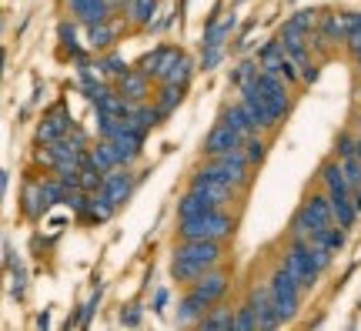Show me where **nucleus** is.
<instances>
[{"instance_id":"10","label":"nucleus","mask_w":361,"mask_h":331,"mask_svg":"<svg viewBox=\"0 0 361 331\" xmlns=\"http://www.w3.org/2000/svg\"><path fill=\"white\" fill-rule=\"evenodd\" d=\"M261 88L268 94L271 107L278 111V117L288 114V107H291V94H288V80L281 74H274V71H261Z\"/></svg>"},{"instance_id":"8","label":"nucleus","mask_w":361,"mask_h":331,"mask_svg":"<svg viewBox=\"0 0 361 331\" xmlns=\"http://www.w3.org/2000/svg\"><path fill=\"white\" fill-rule=\"evenodd\" d=\"M228 284H231L228 271H221V267L214 265V267H207V271H204V275H201L197 281H191V291H197L201 298H207V301L214 305V301H221V298H224Z\"/></svg>"},{"instance_id":"44","label":"nucleus","mask_w":361,"mask_h":331,"mask_svg":"<svg viewBox=\"0 0 361 331\" xmlns=\"http://www.w3.org/2000/svg\"><path fill=\"white\" fill-rule=\"evenodd\" d=\"M351 198H355V207H358V211H361V184H358V188H355V191H351Z\"/></svg>"},{"instance_id":"6","label":"nucleus","mask_w":361,"mask_h":331,"mask_svg":"<svg viewBox=\"0 0 361 331\" xmlns=\"http://www.w3.org/2000/svg\"><path fill=\"white\" fill-rule=\"evenodd\" d=\"M284 267H288V271L301 281V288H305V291H311V288L318 284V275H322V271H318V265L308 258V251H305V244H301V241H295L288 251H284Z\"/></svg>"},{"instance_id":"34","label":"nucleus","mask_w":361,"mask_h":331,"mask_svg":"<svg viewBox=\"0 0 361 331\" xmlns=\"http://www.w3.org/2000/svg\"><path fill=\"white\" fill-rule=\"evenodd\" d=\"M291 238H295V241H311V238H314V224L308 221L305 211H298L295 221H291Z\"/></svg>"},{"instance_id":"41","label":"nucleus","mask_w":361,"mask_h":331,"mask_svg":"<svg viewBox=\"0 0 361 331\" xmlns=\"http://www.w3.org/2000/svg\"><path fill=\"white\" fill-rule=\"evenodd\" d=\"M351 154H358V140L351 134H341L338 138V157H351Z\"/></svg>"},{"instance_id":"23","label":"nucleus","mask_w":361,"mask_h":331,"mask_svg":"<svg viewBox=\"0 0 361 331\" xmlns=\"http://www.w3.org/2000/svg\"><path fill=\"white\" fill-rule=\"evenodd\" d=\"M117 207H121V204L114 201V198H111V194L104 191H94L90 194V207H87V217H94V221H107V217L114 215Z\"/></svg>"},{"instance_id":"39","label":"nucleus","mask_w":361,"mask_h":331,"mask_svg":"<svg viewBox=\"0 0 361 331\" xmlns=\"http://www.w3.org/2000/svg\"><path fill=\"white\" fill-rule=\"evenodd\" d=\"M288 24H295L298 30H305V34H311V27L318 24V17H314V11H298L295 17L288 20Z\"/></svg>"},{"instance_id":"11","label":"nucleus","mask_w":361,"mask_h":331,"mask_svg":"<svg viewBox=\"0 0 361 331\" xmlns=\"http://www.w3.org/2000/svg\"><path fill=\"white\" fill-rule=\"evenodd\" d=\"M104 191L111 194L117 204L128 201L130 191H134V174H130V167H124V164L111 167V171L104 174Z\"/></svg>"},{"instance_id":"25","label":"nucleus","mask_w":361,"mask_h":331,"mask_svg":"<svg viewBox=\"0 0 361 331\" xmlns=\"http://www.w3.org/2000/svg\"><path fill=\"white\" fill-rule=\"evenodd\" d=\"M351 30V13H328L322 24V34L328 40H345Z\"/></svg>"},{"instance_id":"42","label":"nucleus","mask_w":361,"mask_h":331,"mask_svg":"<svg viewBox=\"0 0 361 331\" xmlns=\"http://www.w3.org/2000/svg\"><path fill=\"white\" fill-rule=\"evenodd\" d=\"M218 61H221V47H204V71H211Z\"/></svg>"},{"instance_id":"45","label":"nucleus","mask_w":361,"mask_h":331,"mask_svg":"<svg viewBox=\"0 0 361 331\" xmlns=\"http://www.w3.org/2000/svg\"><path fill=\"white\" fill-rule=\"evenodd\" d=\"M358 138H361V117H358Z\"/></svg>"},{"instance_id":"27","label":"nucleus","mask_w":361,"mask_h":331,"mask_svg":"<svg viewBox=\"0 0 361 331\" xmlns=\"http://www.w3.org/2000/svg\"><path fill=\"white\" fill-rule=\"evenodd\" d=\"M211 207L214 204L207 201V198H201L197 191H188L178 201V217H197V215H204V211H211Z\"/></svg>"},{"instance_id":"31","label":"nucleus","mask_w":361,"mask_h":331,"mask_svg":"<svg viewBox=\"0 0 361 331\" xmlns=\"http://www.w3.org/2000/svg\"><path fill=\"white\" fill-rule=\"evenodd\" d=\"M241 148H245V154H247V161H251V164H261V161H264V154H268V140L261 138V131H255V134H247V138L241 140Z\"/></svg>"},{"instance_id":"30","label":"nucleus","mask_w":361,"mask_h":331,"mask_svg":"<svg viewBox=\"0 0 361 331\" xmlns=\"http://www.w3.org/2000/svg\"><path fill=\"white\" fill-rule=\"evenodd\" d=\"M311 241L324 244V248H331V251H338L341 244H345V231H341V224H324V228H314V238Z\"/></svg>"},{"instance_id":"1","label":"nucleus","mask_w":361,"mask_h":331,"mask_svg":"<svg viewBox=\"0 0 361 331\" xmlns=\"http://www.w3.org/2000/svg\"><path fill=\"white\" fill-rule=\"evenodd\" d=\"M234 224L238 221L224 207H211V211H204L197 217H180L178 234L180 238H214V241H224V238L234 234Z\"/></svg>"},{"instance_id":"21","label":"nucleus","mask_w":361,"mask_h":331,"mask_svg":"<svg viewBox=\"0 0 361 331\" xmlns=\"http://www.w3.org/2000/svg\"><path fill=\"white\" fill-rule=\"evenodd\" d=\"M87 164L101 167V171H111V167H117V151H114V140L101 138V144L97 148H90L87 151ZM84 164V167H87Z\"/></svg>"},{"instance_id":"38","label":"nucleus","mask_w":361,"mask_h":331,"mask_svg":"<svg viewBox=\"0 0 361 331\" xmlns=\"http://www.w3.org/2000/svg\"><path fill=\"white\" fill-rule=\"evenodd\" d=\"M341 164H345V174H348L351 188H358V184H361V154H351V157H341Z\"/></svg>"},{"instance_id":"13","label":"nucleus","mask_w":361,"mask_h":331,"mask_svg":"<svg viewBox=\"0 0 361 331\" xmlns=\"http://www.w3.org/2000/svg\"><path fill=\"white\" fill-rule=\"evenodd\" d=\"M301 211L308 215V221L314 224V228H324V224H338V221H335V211H331V198H328V194H311Z\"/></svg>"},{"instance_id":"22","label":"nucleus","mask_w":361,"mask_h":331,"mask_svg":"<svg viewBox=\"0 0 361 331\" xmlns=\"http://www.w3.org/2000/svg\"><path fill=\"white\" fill-rule=\"evenodd\" d=\"M207 271V265H201V261H191V258H174L171 261V278L174 281H184V284H191V281H197L201 275Z\"/></svg>"},{"instance_id":"24","label":"nucleus","mask_w":361,"mask_h":331,"mask_svg":"<svg viewBox=\"0 0 361 331\" xmlns=\"http://www.w3.org/2000/svg\"><path fill=\"white\" fill-rule=\"evenodd\" d=\"M114 37H117V27L107 24V20L87 27V47H94V51H107L114 44Z\"/></svg>"},{"instance_id":"3","label":"nucleus","mask_w":361,"mask_h":331,"mask_svg":"<svg viewBox=\"0 0 361 331\" xmlns=\"http://www.w3.org/2000/svg\"><path fill=\"white\" fill-rule=\"evenodd\" d=\"M211 171L218 174L221 181H228L231 188H238V191H245L247 184H251V161H247L245 148H234V151L228 154H218V157H211Z\"/></svg>"},{"instance_id":"2","label":"nucleus","mask_w":361,"mask_h":331,"mask_svg":"<svg viewBox=\"0 0 361 331\" xmlns=\"http://www.w3.org/2000/svg\"><path fill=\"white\" fill-rule=\"evenodd\" d=\"M271 294H274V308H278V315H281V321H291L298 315V305H301V281L288 271V267H278L274 275H271Z\"/></svg>"},{"instance_id":"20","label":"nucleus","mask_w":361,"mask_h":331,"mask_svg":"<svg viewBox=\"0 0 361 331\" xmlns=\"http://www.w3.org/2000/svg\"><path fill=\"white\" fill-rule=\"evenodd\" d=\"M331 198V211H335V221L341 228H351L355 217H358V207H355V198L351 194H328Z\"/></svg>"},{"instance_id":"17","label":"nucleus","mask_w":361,"mask_h":331,"mask_svg":"<svg viewBox=\"0 0 361 331\" xmlns=\"http://www.w3.org/2000/svg\"><path fill=\"white\" fill-rule=\"evenodd\" d=\"M322 184L328 194H351L355 188H351L348 174H345V164L341 161H335V164H324L322 167Z\"/></svg>"},{"instance_id":"19","label":"nucleus","mask_w":361,"mask_h":331,"mask_svg":"<svg viewBox=\"0 0 361 331\" xmlns=\"http://www.w3.org/2000/svg\"><path fill=\"white\" fill-rule=\"evenodd\" d=\"M224 121H228L231 128H238V131H241V138H247V134H255V131H261V124H258V121H255V114L247 111V104H245V101L231 104V107L224 111Z\"/></svg>"},{"instance_id":"46","label":"nucleus","mask_w":361,"mask_h":331,"mask_svg":"<svg viewBox=\"0 0 361 331\" xmlns=\"http://www.w3.org/2000/svg\"><path fill=\"white\" fill-rule=\"evenodd\" d=\"M358 154H361V138H358Z\"/></svg>"},{"instance_id":"15","label":"nucleus","mask_w":361,"mask_h":331,"mask_svg":"<svg viewBox=\"0 0 361 331\" xmlns=\"http://www.w3.org/2000/svg\"><path fill=\"white\" fill-rule=\"evenodd\" d=\"M71 131H74V124H71V117H67L64 111H54V114H47V117H44V124H40L37 138L44 140V144H54V140L67 138Z\"/></svg>"},{"instance_id":"4","label":"nucleus","mask_w":361,"mask_h":331,"mask_svg":"<svg viewBox=\"0 0 361 331\" xmlns=\"http://www.w3.org/2000/svg\"><path fill=\"white\" fill-rule=\"evenodd\" d=\"M241 101L247 104V111L255 114V121L261 124V131H274L278 124H281L278 111L271 107L268 94H264V88H261V77H258V80H247V84H241Z\"/></svg>"},{"instance_id":"14","label":"nucleus","mask_w":361,"mask_h":331,"mask_svg":"<svg viewBox=\"0 0 361 331\" xmlns=\"http://www.w3.org/2000/svg\"><path fill=\"white\" fill-rule=\"evenodd\" d=\"M71 11L78 13L80 24H101V20H107V13H111V0H74L71 4Z\"/></svg>"},{"instance_id":"40","label":"nucleus","mask_w":361,"mask_h":331,"mask_svg":"<svg viewBox=\"0 0 361 331\" xmlns=\"http://www.w3.org/2000/svg\"><path fill=\"white\" fill-rule=\"evenodd\" d=\"M61 40H64V47L71 54H80L78 51V30H74V24H61Z\"/></svg>"},{"instance_id":"33","label":"nucleus","mask_w":361,"mask_h":331,"mask_svg":"<svg viewBox=\"0 0 361 331\" xmlns=\"http://www.w3.org/2000/svg\"><path fill=\"white\" fill-rule=\"evenodd\" d=\"M231 27H234V17L221 20V24H211V27H207V34H204V47H221V44H224V37L231 34Z\"/></svg>"},{"instance_id":"9","label":"nucleus","mask_w":361,"mask_h":331,"mask_svg":"<svg viewBox=\"0 0 361 331\" xmlns=\"http://www.w3.org/2000/svg\"><path fill=\"white\" fill-rule=\"evenodd\" d=\"M251 308L258 311V318H261V328L268 331V328H281L284 321L281 315H278V308H274V294H271V284H261V288H251Z\"/></svg>"},{"instance_id":"7","label":"nucleus","mask_w":361,"mask_h":331,"mask_svg":"<svg viewBox=\"0 0 361 331\" xmlns=\"http://www.w3.org/2000/svg\"><path fill=\"white\" fill-rule=\"evenodd\" d=\"M241 131L231 128L228 121H218L214 128H211V134L204 138V154L207 157H218V154H228L234 151V148H241Z\"/></svg>"},{"instance_id":"26","label":"nucleus","mask_w":361,"mask_h":331,"mask_svg":"<svg viewBox=\"0 0 361 331\" xmlns=\"http://www.w3.org/2000/svg\"><path fill=\"white\" fill-rule=\"evenodd\" d=\"M128 17L134 20V24H154L157 17V0H128Z\"/></svg>"},{"instance_id":"36","label":"nucleus","mask_w":361,"mask_h":331,"mask_svg":"<svg viewBox=\"0 0 361 331\" xmlns=\"http://www.w3.org/2000/svg\"><path fill=\"white\" fill-rule=\"evenodd\" d=\"M161 61H164V47H157V51L144 54L141 64H137V67H141V71H144L147 77H157V74H161Z\"/></svg>"},{"instance_id":"5","label":"nucleus","mask_w":361,"mask_h":331,"mask_svg":"<svg viewBox=\"0 0 361 331\" xmlns=\"http://www.w3.org/2000/svg\"><path fill=\"white\" fill-rule=\"evenodd\" d=\"M191 191H197L201 198H207V201L214 204V207H228V204L234 201V194H238V188H231L228 181H221L211 167H201V171H194L191 178Z\"/></svg>"},{"instance_id":"18","label":"nucleus","mask_w":361,"mask_h":331,"mask_svg":"<svg viewBox=\"0 0 361 331\" xmlns=\"http://www.w3.org/2000/svg\"><path fill=\"white\" fill-rule=\"evenodd\" d=\"M197 328H207V331H231L234 328V308L228 305H214L204 311V318L197 321Z\"/></svg>"},{"instance_id":"12","label":"nucleus","mask_w":361,"mask_h":331,"mask_svg":"<svg viewBox=\"0 0 361 331\" xmlns=\"http://www.w3.org/2000/svg\"><path fill=\"white\" fill-rule=\"evenodd\" d=\"M117 90H121L124 97H130V101H147V94H151V80H147V74L137 67V71H128V74L117 77Z\"/></svg>"},{"instance_id":"32","label":"nucleus","mask_w":361,"mask_h":331,"mask_svg":"<svg viewBox=\"0 0 361 331\" xmlns=\"http://www.w3.org/2000/svg\"><path fill=\"white\" fill-rule=\"evenodd\" d=\"M234 328H241V331H255L261 328V318H258V311L251 308V301L241 308H234Z\"/></svg>"},{"instance_id":"28","label":"nucleus","mask_w":361,"mask_h":331,"mask_svg":"<svg viewBox=\"0 0 361 331\" xmlns=\"http://www.w3.org/2000/svg\"><path fill=\"white\" fill-rule=\"evenodd\" d=\"M180 97H184V84H164V88H161V94H157V111H161V114L168 117L171 111H174V107H178L180 104Z\"/></svg>"},{"instance_id":"37","label":"nucleus","mask_w":361,"mask_h":331,"mask_svg":"<svg viewBox=\"0 0 361 331\" xmlns=\"http://www.w3.org/2000/svg\"><path fill=\"white\" fill-rule=\"evenodd\" d=\"M97 64H101L104 74H111V77H121V74H128V71H130V67L124 64V57H121V54H107V57H104V61H97Z\"/></svg>"},{"instance_id":"43","label":"nucleus","mask_w":361,"mask_h":331,"mask_svg":"<svg viewBox=\"0 0 361 331\" xmlns=\"http://www.w3.org/2000/svg\"><path fill=\"white\" fill-rule=\"evenodd\" d=\"M137 321H141V308H137V305H130V311L124 315V325H137Z\"/></svg>"},{"instance_id":"16","label":"nucleus","mask_w":361,"mask_h":331,"mask_svg":"<svg viewBox=\"0 0 361 331\" xmlns=\"http://www.w3.org/2000/svg\"><path fill=\"white\" fill-rule=\"evenodd\" d=\"M207 308H211L207 298H201L197 291H188L184 298H180V305H178V321L180 325H197V321L204 318Z\"/></svg>"},{"instance_id":"35","label":"nucleus","mask_w":361,"mask_h":331,"mask_svg":"<svg viewBox=\"0 0 361 331\" xmlns=\"http://www.w3.org/2000/svg\"><path fill=\"white\" fill-rule=\"evenodd\" d=\"M191 74H194V64L188 61V57H180L178 67H174V71H171V74L164 77L161 84H184V88H188V80H191Z\"/></svg>"},{"instance_id":"29","label":"nucleus","mask_w":361,"mask_h":331,"mask_svg":"<svg viewBox=\"0 0 361 331\" xmlns=\"http://www.w3.org/2000/svg\"><path fill=\"white\" fill-rule=\"evenodd\" d=\"M47 207H51V204H47V198H44V188H40V184H30V188L24 191V211L30 217H40Z\"/></svg>"}]
</instances>
